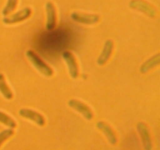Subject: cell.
<instances>
[{"label": "cell", "instance_id": "obj_1", "mask_svg": "<svg viewBox=\"0 0 160 150\" xmlns=\"http://www.w3.org/2000/svg\"><path fill=\"white\" fill-rule=\"evenodd\" d=\"M26 56L28 59L31 61L32 65L38 70L40 73L45 77H51L53 74V70L48 64L45 63L34 51L28 50L26 52Z\"/></svg>", "mask_w": 160, "mask_h": 150}, {"label": "cell", "instance_id": "obj_2", "mask_svg": "<svg viewBox=\"0 0 160 150\" xmlns=\"http://www.w3.org/2000/svg\"><path fill=\"white\" fill-rule=\"evenodd\" d=\"M129 6L131 9L142 12L150 17H155L156 16V10L154 6L145 0H131L129 3Z\"/></svg>", "mask_w": 160, "mask_h": 150}, {"label": "cell", "instance_id": "obj_3", "mask_svg": "<svg viewBox=\"0 0 160 150\" xmlns=\"http://www.w3.org/2000/svg\"><path fill=\"white\" fill-rule=\"evenodd\" d=\"M72 20L77 23H83V24H95L98 23L100 20V17L97 14L82 13V12H73L70 15Z\"/></svg>", "mask_w": 160, "mask_h": 150}, {"label": "cell", "instance_id": "obj_4", "mask_svg": "<svg viewBox=\"0 0 160 150\" xmlns=\"http://www.w3.org/2000/svg\"><path fill=\"white\" fill-rule=\"evenodd\" d=\"M32 13V10L31 8L26 7L18 12H15L9 17H4L2 19V22L6 24H14V23H20L23 21L31 17Z\"/></svg>", "mask_w": 160, "mask_h": 150}, {"label": "cell", "instance_id": "obj_5", "mask_svg": "<svg viewBox=\"0 0 160 150\" xmlns=\"http://www.w3.org/2000/svg\"><path fill=\"white\" fill-rule=\"evenodd\" d=\"M68 105L70 107L73 108L78 112H80L86 120H91L93 118L94 114L92 110L88 105L84 104L82 102L78 99H70L68 102Z\"/></svg>", "mask_w": 160, "mask_h": 150}, {"label": "cell", "instance_id": "obj_6", "mask_svg": "<svg viewBox=\"0 0 160 150\" xmlns=\"http://www.w3.org/2000/svg\"><path fill=\"white\" fill-rule=\"evenodd\" d=\"M19 115L23 118L28 119V120L34 122L38 126L42 127L45 124V117L42 114L38 112L37 111L30 109H21L19 111Z\"/></svg>", "mask_w": 160, "mask_h": 150}, {"label": "cell", "instance_id": "obj_7", "mask_svg": "<svg viewBox=\"0 0 160 150\" xmlns=\"http://www.w3.org/2000/svg\"><path fill=\"white\" fill-rule=\"evenodd\" d=\"M137 129L139 134H140L141 138H142L145 150H152V138L151 135H150L149 130H148L147 125L143 122H139L137 125Z\"/></svg>", "mask_w": 160, "mask_h": 150}, {"label": "cell", "instance_id": "obj_8", "mask_svg": "<svg viewBox=\"0 0 160 150\" xmlns=\"http://www.w3.org/2000/svg\"><path fill=\"white\" fill-rule=\"evenodd\" d=\"M62 58L68 66L69 72L72 78L76 79L79 75V70H78V65L76 59L70 52L65 51L62 52Z\"/></svg>", "mask_w": 160, "mask_h": 150}, {"label": "cell", "instance_id": "obj_9", "mask_svg": "<svg viewBox=\"0 0 160 150\" xmlns=\"http://www.w3.org/2000/svg\"><path fill=\"white\" fill-rule=\"evenodd\" d=\"M45 10H46L47 15L45 28L48 31H52L54 29L56 24V11L53 3L51 2H46Z\"/></svg>", "mask_w": 160, "mask_h": 150}, {"label": "cell", "instance_id": "obj_10", "mask_svg": "<svg viewBox=\"0 0 160 150\" xmlns=\"http://www.w3.org/2000/svg\"><path fill=\"white\" fill-rule=\"evenodd\" d=\"M114 44L113 42L110 39L106 41L103 46L102 51L101 54H100L99 57L97 59V63L100 66H102L107 62L110 58L111 55L112 53V50H113Z\"/></svg>", "mask_w": 160, "mask_h": 150}, {"label": "cell", "instance_id": "obj_11", "mask_svg": "<svg viewBox=\"0 0 160 150\" xmlns=\"http://www.w3.org/2000/svg\"><path fill=\"white\" fill-rule=\"evenodd\" d=\"M96 127L97 128H98L106 135V138L108 139V141H109V142L111 145H114L117 144V138L116 134L114 133L112 128L107 123L104 121H99L97 123Z\"/></svg>", "mask_w": 160, "mask_h": 150}, {"label": "cell", "instance_id": "obj_12", "mask_svg": "<svg viewBox=\"0 0 160 150\" xmlns=\"http://www.w3.org/2000/svg\"><path fill=\"white\" fill-rule=\"evenodd\" d=\"M160 62V54L158 53L156 56H153L152 57L150 58L149 59L146 61V62H144L140 67V71L142 73H145L148 71H149L150 70L153 68V67H156L159 64Z\"/></svg>", "mask_w": 160, "mask_h": 150}, {"label": "cell", "instance_id": "obj_13", "mask_svg": "<svg viewBox=\"0 0 160 150\" xmlns=\"http://www.w3.org/2000/svg\"><path fill=\"white\" fill-rule=\"evenodd\" d=\"M0 92L6 99L10 100L13 98V94L6 84V79L2 73H0Z\"/></svg>", "mask_w": 160, "mask_h": 150}, {"label": "cell", "instance_id": "obj_14", "mask_svg": "<svg viewBox=\"0 0 160 150\" xmlns=\"http://www.w3.org/2000/svg\"><path fill=\"white\" fill-rule=\"evenodd\" d=\"M0 123H3L4 125L9 127V128H12V129L17 127V123L14 121L13 119L8 116L7 114L2 112V111H0Z\"/></svg>", "mask_w": 160, "mask_h": 150}, {"label": "cell", "instance_id": "obj_15", "mask_svg": "<svg viewBox=\"0 0 160 150\" xmlns=\"http://www.w3.org/2000/svg\"><path fill=\"white\" fill-rule=\"evenodd\" d=\"M17 3H18V0H8L6 6L3 8L2 11V14L3 16H7L10 14L11 12L15 10Z\"/></svg>", "mask_w": 160, "mask_h": 150}, {"label": "cell", "instance_id": "obj_16", "mask_svg": "<svg viewBox=\"0 0 160 150\" xmlns=\"http://www.w3.org/2000/svg\"><path fill=\"white\" fill-rule=\"evenodd\" d=\"M14 131L12 128H9V129H5L2 131L0 132V147L2 145L3 142L7 140L8 138L11 137V136L13 135Z\"/></svg>", "mask_w": 160, "mask_h": 150}]
</instances>
